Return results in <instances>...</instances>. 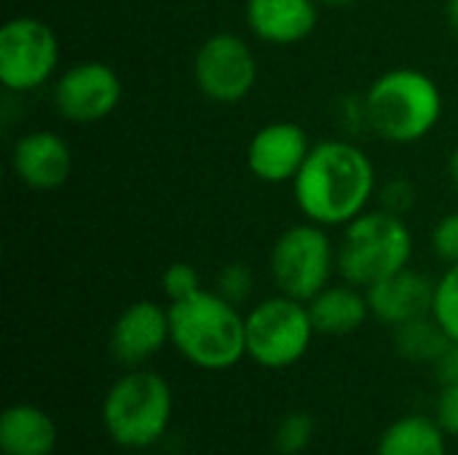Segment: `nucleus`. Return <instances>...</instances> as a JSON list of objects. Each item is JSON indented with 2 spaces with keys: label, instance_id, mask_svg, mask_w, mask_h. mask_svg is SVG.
<instances>
[{
  "label": "nucleus",
  "instance_id": "obj_22",
  "mask_svg": "<svg viewBox=\"0 0 458 455\" xmlns=\"http://www.w3.org/2000/svg\"><path fill=\"white\" fill-rule=\"evenodd\" d=\"M252 290H255V276H252V268L242 260H233L228 265L220 268L217 274V295H223L225 300H231L233 306H242L252 298Z\"/></svg>",
  "mask_w": 458,
  "mask_h": 455
},
{
  "label": "nucleus",
  "instance_id": "obj_4",
  "mask_svg": "<svg viewBox=\"0 0 458 455\" xmlns=\"http://www.w3.org/2000/svg\"><path fill=\"white\" fill-rule=\"evenodd\" d=\"M174 400L166 378L148 367H131L102 400V426L107 437L134 453L150 451L172 424Z\"/></svg>",
  "mask_w": 458,
  "mask_h": 455
},
{
  "label": "nucleus",
  "instance_id": "obj_6",
  "mask_svg": "<svg viewBox=\"0 0 458 455\" xmlns=\"http://www.w3.org/2000/svg\"><path fill=\"white\" fill-rule=\"evenodd\" d=\"M268 274L276 292L309 303L338 274V244L327 228L311 220L284 228L268 255Z\"/></svg>",
  "mask_w": 458,
  "mask_h": 455
},
{
  "label": "nucleus",
  "instance_id": "obj_30",
  "mask_svg": "<svg viewBox=\"0 0 458 455\" xmlns=\"http://www.w3.org/2000/svg\"><path fill=\"white\" fill-rule=\"evenodd\" d=\"M325 8H346V5H352L354 0H319Z\"/></svg>",
  "mask_w": 458,
  "mask_h": 455
},
{
  "label": "nucleus",
  "instance_id": "obj_10",
  "mask_svg": "<svg viewBox=\"0 0 458 455\" xmlns=\"http://www.w3.org/2000/svg\"><path fill=\"white\" fill-rule=\"evenodd\" d=\"M121 99V75L99 59L75 62L51 83V105L70 123H99L118 110Z\"/></svg>",
  "mask_w": 458,
  "mask_h": 455
},
{
  "label": "nucleus",
  "instance_id": "obj_1",
  "mask_svg": "<svg viewBox=\"0 0 458 455\" xmlns=\"http://www.w3.org/2000/svg\"><path fill=\"white\" fill-rule=\"evenodd\" d=\"M378 193V174L370 156L352 139H322L311 145L306 164L293 180L301 215L325 228H344Z\"/></svg>",
  "mask_w": 458,
  "mask_h": 455
},
{
  "label": "nucleus",
  "instance_id": "obj_18",
  "mask_svg": "<svg viewBox=\"0 0 458 455\" xmlns=\"http://www.w3.org/2000/svg\"><path fill=\"white\" fill-rule=\"evenodd\" d=\"M376 455H448V434L429 416H403L378 437Z\"/></svg>",
  "mask_w": 458,
  "mask_h": 455
},
{
  "label": "nucleus",
  "instance_id": "obj_8",
  "mask_svg": "<svg viewBox=\"0 0 458 455\" xmlns=\"http://www.w3.org/2000/svg\"><path fill=\"white\" fill-rule=\"evenodd\" d=\"M59 38L40 16H11L0 27V83L11 94H30L59 72Z\"/></svg>",
  "mask_w": 458,
  "mask_h": 455
},
{
  "label": "nucleus",
  "instance_id": "obj_5",
  "mask_svg": "<svg viewBox=\"0 0 458 455\" xmlns=\"http://www.w3.org/2000/svg\"><path fill=\"white\" fill-rule=\"evenodd\" d=\"M413 231L405 217L386 209H368L344 225L338 241V276L354 287H373L411 265Z\"/></svg>",
  "mask_w": 458,
  "mask_h": 455
},
{
  "label": "nucleus",
  "instance_id": "obj_27",
  "mask_svg": "<svg viewBox=\"0 0 458 455\" xmlns=\"http://www.w3.org/2000/svg\"><path fill=\"white\" fill-rule=\"evenodd\" d=\"M435 373L443 386H458V343H451L445 354L435 362Z\"/></svg>",
  "mask_w": 458,
  "mask_h": 455
},
{
  "label": "nucleus",
  "instance_id": "obj_11",
  "mask_svg": "<svg viewBox=\"0 0 458 455\" xmlns=\"http://www.w3.org/2000/svg\"><path fill=\"white\" fill-rule=\"evenodd\" d=\"M311 145L314 142L301 123L271 121L250 137L244 161L255 180L266 185H293L311 153Z\"/></svg>",
  "mask_w": 458,
  "mask_h": 455
},
{
  "label": "nucleus",
  "instance_id": "obj_13",
  "mask_svg": "<svg viewBox=\"0 0 458 455\" xmlns=\"http://www.w3.org/2000/svg\"><path fill=\"white\" fill-rule=\"evenodd\" d=\"M11 172L30 190H56L72 174L70 142L51 129H32L13 142Z\"/></svg>",
  "mask_w": 458,
  "mask_h": 455
},
{
  "label": "nucleus",
  "instance_id": "obj_15",
  "mask_svg": "<svg viewBox=\"0 0 458 455\" xmlns=\"http://www.w3.org/2000/svg\"><path fill=\"white\" fill-rule=\"evenodd\" d=\"M319 8V0H247L244 21L260 43L295 46L317 29Z\"/></svg>",
  "mask_w": 458,
  "mask_h": 455
},
{
  "label": "nucleus",
  "instance_id": "obj_19",
  "mask_svg": "<svg viewBox=\"0 0 458 455\" xmlns=\"http://www.w3.org/2000/svg\"><path fill=\"white\" fill-rule=\"evenodd\" d=\"M451 343L454 341L448 338V333L440 327V322L432 314L394 327V349L403 359H408L413 365L435 367V362L445 354V349Z\"/></svg>",
  "mask_w": 458,
  "mask_h": 455
},
{
  "label": "nucleus",
  "instance_id": "obj_16",
  "mask_svg": "<svg viewBox=\"0 0 458 455\" xmlns=\"http://www.w3.org/2000/svg\"><path fill=\"white\" fill-rule=\"evenodd\" d=\"M311 322L319 335L344 338L357 333L373 314L368 292L341 279V284H327L317 298L309 300Z\"/></svg>",
  "mask_w": 458,
  "mask_h": 455
},
{
  "label": "nucleus",
  "instance_id": "obj_14",
  "mask_svg": "<svg viewBox=\"0 0 458 455\" xmlns=\"http://www.w3.org/2000/svg\"><path fill=\"white\" fill-rule=\"evenodd\" d=\"M365 292H368L373 319L392 330L405 322L432 314V303H435V282H429L427 274L411 265L381 279Z\"/></svg>",
  "mask_w": 458,
  "mask_h": 455
},
{
  "label": "nucleus",
  "instance_id": "obj_23",
  "mask_svg": "<svg viewBox=\"0 0 458 455\" xmlns=\"http://www.w3.org/2000/svg\"><path fill=\"white\" fill-rule=\"evenodd\" d=\"M201 287V276L199 271L191 265V263H172L164 268L161 274V292L169 303H177V300H185L191 295H196Z\"/></svg>",
  "mask_w": 458,
  "mask_h": 455
},
{
  "label": "nucleus",
  "instance_id": "obj_24",
  "mask_svg": "<svg viewBox=\"0 0 458 455\" xmlns=\"http://www.w3.org/2000/svg\"><path fill=\"white\" fill-rule=\"evenodd\" d=\"M376 196H378V206L381 209H386L392 215H400V217H405L416 206V198H419L416 185L411 180H405V177L386 180V185H381Z\"/></svg>",
  "mask_w": 458,
  "mask_h": 455
},
{
  "label": "nucleus",
  "instance_id": "obj_28",
  "mask_svg": "<svg viewBox=\"0 0 458 455\" xmlns=\"http://www.w3.org/2000/svg\"><path fill=\"white\" fill-rule=\"evenodd\" d=\"M445 21L451 35L458 40V0H445Z\"/></svg>",
  "mask_w": 458,
  "mask_h": 455
},
{
  "label": "nucleus",
  "instance_id": "obj_2",
  "mask_svg": "<svg viewBox=\"0 0 458 455\" xmlns=\"http://www.w3.org/2000/svg\"><path fill=\"white\" fill-rule=\"evenodd\" d=\"M169 327L177 354L199 370L223 373L247 357L244 314L215 290L169 303Z\"/></svg>",
  "mask_w": 458,
  "mask_h": 455
},
{
  "label": "nucleus",
  "instance_id": "obj_29",
  "mask_svg": "<svg viewBox=\"0 0 458 455\" xmlns=\"http://www.w3.org/2000/svg\"><path fill=\"white\" fill-rule=\"evenodd\" d=\"M448 177H451V185L456 188L458 193V145L451 150V156H448Z\"/></svg>",
  "mask_w": 458,
  "mask_h": 455
},
{
  "label": "nucleus",
  "instance_id": "obj_31",
  "mask_svg": "<svg viewBox=\"0 0 458 455\" xmlns=\"http://www.w3.org/2000/svg\"><path fill=\"white\" fill-rule=\"evenodd\" d=\"M140 455H150V453H140Z\"/></svg>",
  "mask_w": 458,
  "mask_h": 455
},
{
  "label": "nucleus",
  "instance_id": "obj_9",
  "mask_svg": "<svg viewBox=\"0 0 458 455\" xmlns=\"http://www.w3.org/2000/svg\"><path fill=\"white\" fill-rule=\"evenodd\" d=\"M260 78L252 46L236 32H215L193 54V83L215 105L244 102Z\"/></svg>",
  "mask_w": 458,
  "mask_h": 455
},
{
  "label": "nucleus",
  "instance_id": "obj_20",
  "mask_svg": "<svg viewBox=\"0 0 458 455\" xmlns=\"http://www.w3.org/2000/svg\"><path fill=\"white\" fill-rule=\"evenodd\" d=\"M432 316L448 333V338L458 343V263L448 265L445 274L435 282V303Z\"/></svg>",
  "mask_w": 458,
  "mask_h": 455
},
{
  "label": "nucleus",
  "instance_id": "obj_3",
  "mask_svg": "<svg viewBox=\"0 0 458 455\" xmlns=\"http://www.w3.org/2000/svg\"><path fill=\"white\" fill-rule=\"evenodd\" d=\"M443 107L445 102L437 80L419 67H392L362 94L365 126L392 145L427 139L437 129Z\"/></svg>",
  "mask_w": 458,
  "mask_h": 455
},
{
  "label": "nucleus",
  "instance_id": "obj_7",
  "mask_svg": "<svg viewBox=\"0 0 458 455\" xmlns=\"http://www.w3.org/2000/svg\"><path fill=\"white\" fill-rule=\"evenodd\" d=\"M247 357L266 370H287L298 365L317 335L309 303L282 292L263 298L247 314Z\"/></svg>",
  "mask_w": 458,
  "mask_h": 455
},
{
  "label": "nucleus",
  "instance_id": "obj_25",
  "mask_svg": "<svg viewBox=\"0 0 458 455\" xmlns=\"http://www.w3.org/2000/svg\"><path fill=\"white\" fill-rule=\"evenodd\" d=\"M432 252L437 255V260L448 265L458 263V212H448L443 215L435 228H432Z\"/></svg>",
  "mask_w": 458,
  "mask_h": 455
},
{
  "label": "nucleus",
  "instance_id": "obj_12",
  "mask_svg": "<svg viewBox=\"0 0 458 455\" xmlns=\"http://www.w3.org/2000/svg\"><path fill=\"white\" fill-rule=\"evenodd\" d=\"M172 343L169 306L156 300L129 303L113 322L110 354L123 367H145L164 346Z\"/></svg>",
  "mask_w": 458,
  "mask_h": 455
},
{
  "label": "nucleus",
  "instance_id": "obj_21",
  "mask_svg": "<svg viewBox=\"0 0 458 455\" xmlns=\"http://www.w3.org/2000/svg\"><path fill=\"white\" fill-rule=\"evenodd\" d=\"M314 440V418L303 410L287 413L274 432V451L279 455H301Z\"/></svg>",
  "mask_w": 458,
  "mask_h": 455
},
{
  "label": "nucleus",
  "instance_id": "obj_17",
  "mask_svg": "<svg viewBox=\"0 0 458 455\" xmlns=\"http://www.w3.org/2000/svg\"><path fill=\"white\" fill-rule=\"evenodd\" d=\"M54 448H56V424L46 410L30 402H16L5 408L0 418L3 455H51Z\"/></svg>",
  "mask_w": 458,
  "mask_h": 455
},
{
  "label": "nucleus",
  "instance_id": "obj_26",
  "mask_svg": "<svg viewBox=\"0 0 458 455\" xmlns=\"http://www.w3.org/2000/svg\"><path fill=\"white\" fill-rule=\"evenodd\" d=\"M435 418L448 437H458V386H443L435 405Z\"/></svg>",
  "mask_w": 458,
  "mask_h": 455
}]
</instances>
